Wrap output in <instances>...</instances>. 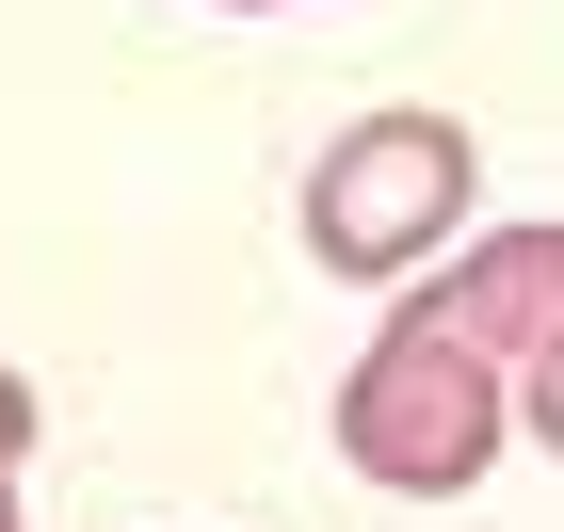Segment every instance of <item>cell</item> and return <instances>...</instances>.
Segmentation results:
<instances>
[{
    "mask_svg": "<svg viewBox=\"0 0 564 532\" xmlns=\"http://www.w3.org/2000/svg\"><path fill=\"white\" fill-rule=\"evenodd\" d=\"M339 452H355V485H388V500H468L500 452H517V403H500V371H484L452 323L403 307L388 339L339 371Z\"/></svg>",
    "mask_w": 564,
    "mask_h": 532,
    "instance_id": "cell-1",
    "label": "cell"
},
{
    "mask_svg": "<svg viewBox=\"0 0 564 532\" xmlns=\"http://www.w3.org/2000/svg\"><path fill=\"white\" fill-rule=\"evenodd\" d=\"M468 162L484 145L452 130V113H355V130L323 145V177H306V259L355 274V291H403V274L468 226Z\"/></svg>",
    "mask_w": 564,
    "mask_h": 532,
    "instance_id": "cell-2",
    "label": "cell"
},
{
    "mask_svg": "<svg viewBox=\"0 0 564 532\" xmlns=\"http://www.w3.org/2000/svg\"><path fill=\"white\" fill-rule=\"evenodd\" d=\"M420 323H452V339L500 371V403H517V436H549L564 420V371H549V307H564V242L549 226H500V242H468V274H420L403 291Z\"/></svg>",
    "mask_w": 564,
    "mask_h": 532,
    "instance_id": "cell-3",
    "label": "cell"
},
{
    "mask_svg": "<svg viewBox=\"0 0 564 532\" xmlns=\"http://www.w3.org/2000/svg\"><path fill=\"white\" fill-rule=\"evenodd\" d=\"M17 452H33V388L0 371V468H17Z\"/></svg>",
    "mask_w": 564,
    "mask_h": 532,
    "instance_id": "cell-4",
    "label": "cell"
},
{
    "mask_svg": "<svg viewBox=\"0 0 564 532\" xmlns=\"http://www.w3.org/2000/svg\"><path fill=\"white\" fill-rule=\"evenodd\" d=\"M0 532H17V468H0Z\"/></svg>",
    "mask_w": 564,
    "mask_h": 532,
    "instance_id": "cell-5",
    "label": "cell"
}]
</instances>
